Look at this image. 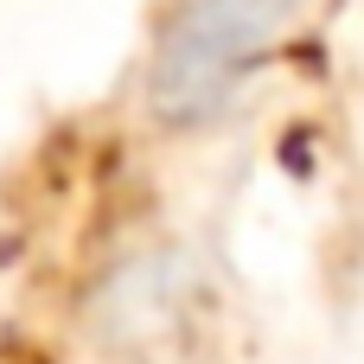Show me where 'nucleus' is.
Segmentation results:
<instances>
[{"instance_id":"1","label":"nucleus","mask_w":364,"mask_h":364,"mask_svg":"<svg viewBox=\"0 0 364 364\" xmlns=\"http://www.w3.org/2000/svg\"><path fill=\"white\" fill-rule=\"evenodd\" d=\"M294 0H186L154 58V102L173 122H198L250 70V58L288 26Z\"/></svg>"}]
</instances>
